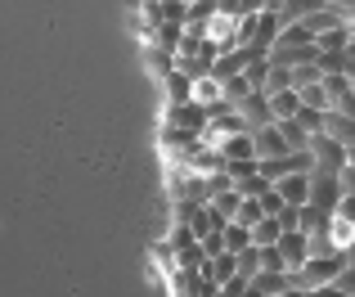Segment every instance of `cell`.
Wrapping results in <instances>:
<instances>
[{
  "instance_id": "5bb4252c",
  "label": "cell",
  "mask_w": 355,
  "mask_h": 297,
  "mask_svg": "<svg viewBox=\"0 0 355 297\" xmlns=\"http://www.w3.org/2000/svg\"><path fill=\"white\" fill-rule=\"evenodd\" d=\"M166 86H171V108L189 104V90H193V81L184 77V72H171V77H166Z\"/></svg>"
},
{
  "instance_id": "7c38bea8",
  "label": "cell",
  "mask_w": 355,
  "mask_h": 297,
  "mask_svg": "<svg viewBox=\"0 0 355 297\" xmlns=\"http://www.w3.org/2000/svg\"><path fill=\"white\" fill-rule=\"evenodd\" d=\"M297 99H302V108H315V113H329V90H324V81H320V86H306V90H297Z\"/></svg>"
},
{
  "instance_id": "2e32d148",
  "label": "cell",
  "mask_w": 355,
  "mask_h": 297,
  "mask_svg": "<svg viewBox=\"0 0 355 297\" xmlns=\"http://www.w3.org/2000/svg\"><path fill=\"white\" fill-rule=\"evenodd\" d=\"M257 257H261V271L288 275V266H284V257H279V248H257Z\"/></svg>"
},
{
  "instance_id": "5b68a950",
  "label": "cell",
  "mask_w": 355,
  "mask_h": 297,
  "mask_svg": "<svg viewBox=\"0 0 355 297\" xmlns=\"http://www.w3.org/2000/svg\"><path fill=\"white\" fill-rule=\"evenodd\" d=\"M275 194L284 198V207H306V198H311V176L306 171L284 176V180H275Z\"/></svg>"
},
{
  "instance_id": "9a60e30c",
  "label": "cell",
  "mask_w": 355,
  "mask_h": 297,
  "mask_svg": "<svg viewBox=\"0 0 355 297\" xmlns=\"http://www.w3.org/2000/svg\"><path fill=\"white\" fill-rule=\"evenodd\" d=\"M320 68H315V63H297L293 68V90H306V86H320Z\"/></svg>"
},
{
  "instance_id": "9c48e42d",
  "label": "cell",
  "mask_w": 355,
  "mask_h": 297,
  "mask_svg": "<svg viewBox=\"0 0 355 297\" xmlns=\"http://www.w3.org/2000/svg\"><path fill=\"white\" fill-rule=\"evenodd\" d=\"M248 235H252V248H275L279 235H284V226H279V217H261Z\"/></svg>"
},
{
  "instance_id": "30bf717a",
  "label": "cell",
  "mask_w": 355,
  "mask_h": 297,
  "mask_svg": "<svg viewBox=\"0 0 355 297\" xmlns=\"http://www.w3.org/2000/svg\"><path fill=\"white\" fill-rule=\"evenodd\" d=\"M288 289H293L288 275H275V271H257V275H252V293H261V297H279Z\"/></svg>"
},
{
  "instance_id": "4fadbf2b",
  "label": "cell",
  "mask_w": 355,
  "mask_h": 297,
  "mask_svg": "<svg viewBox=\"0 0 355 297\" xmlns=\"http://www.w3.org/2000/svg\"><path fill=\"white\" fill-rule=\"evenodd\" d=\"M220 239H225V253H243V248H252V235L243 226H220Z\"/></svg>"
},
{
  "instance_id": "8fae6325",
  "label": "cell",
  "mask_w": 355,
  "mask_h": 297,
  "mask_svg": "<svg viewBox=\"0 0 355 297\" xmlns=\"http://www.w3.org/2000/svg\"><path fill=\"white\" fill-rule=\"evenodd\" d=\"M279 90H293V68H266V81H261V95H279Z\"/></svg>"
},
{
  "instance_id": "ba28073f",
  "label": "cell",
  "mask_w": 355,
  "mask_h": 297,
  "mask_svg": "<svg viewBox=\"0 0 355 297\" xmlns=\"http://www.w3.org/2000/svg\"><path fill=\"white\" fill-rule=\"evenodd\" d=\"M324 135L338 140L342 148H351L355 144V122H351V117H342V113H324Z\"/></svg>"
},
{
  "instance_id": "8992f818",
  "label": "cell",
  "mask_w": 355,
  "mask_h": 297,
  "mask_svg": "<svg viewBox=\"0 0 355 297\" xmlns=\"http://www.w3.org/2000/svg\"><path fill=\"white\" fill-rule=\"evenodd\" d=\"M252 148H257V162L261 158H284L288 153V144H284V135H279L275 122L261 126V131H252Z\"/></svg>"
},
{
  "instance_id": "e0dca14e",
  "label": "cell",
  "mask_w": 355,
  "mask_h": 297,
  "mask_svg": "<svg viewBox=\"0 0 355 297\" xmlns=\"http://www.w3.org/2000/svg\"><path fill=\"white\" fill-rule=\"evenodd\" d=\"M333 289H338L342 297H355V266H342L338 280H333Z\"/></svg>"
},
{
  "instance_id": "ffe728a7",
  "label": "cell",
  "mask_w": 355,
  "mask_h": 297,
  "mask_svg": "<svg viewBox=\"0 0 355 297\" xmlns=\"http://www.w3.org/2000/svg\"><path fill=\"white\" fill-rule=\"evenodd\" d=\"M306 297H342V293L333 289V284H324V289H311V293H306Z\"/></svg>"
},
{
  "instance_id": "52a82bcc",
  "label": "cell",
  "mask_w": 355,
  "mask_h": 297,
  "mask_svg": "<svg viewBox=\"0 0 355 297\" xmlns=\"http://www.w3.org/2000/svg\"><path fill=\"white\" fill-rule=\"evenodd\" d=\"M266 104H270V117H275V122H293L302 99H297V90H279V95H266Z\"/></svg>"
},
{
  "instance_id": "277c9868",
  "label": "cell",
  "mask_w": 355,
  "mask_h": 297,
  "mask_svg": "<svg viewBox=\"0 0 355 297\" xmlns=\"http://www.w3.org/2000/svg\"><path fill=\"white\" fill-rule=\"evenodd\" d=\"M234 113L243 117V126H248V135L275 122V117H270V104H266V95H261V90H252L248 99H239V104H234Z\"/></svg>"
},
{
  "instance_id": "7402d4cb",
  "label": "cell",
  "mask_w": 355,
  "mask_h": 297,
  "mask_svg": "<svg viewBox=\"0 0 355 297\" xmlns=\"http://www.w3.org/2000/svg\"><path fill=\"white\" fill-rule=\"evenodd\" d=\"M184 5H189V0H184ZM193 5H202V0H193Z\"/></svg>"
},
{
  "instance_id": "7a4b0ae2",
  "label": "cell",
  "mask_w": 355,
  "mask_h": 297,
  "mask_svg": "<svg viewBox=\"0 0 355 297\" xmlns=\"http://www.w3.org/2000/svg\"><path fill=\"white\" fill-rule=\"evenodd\" d=\"M342 203V189H338V171H324V167H315L311 171V198H306V207L324 212V217H333Z\"/></svg>"
},
{
  "instance_id": "6da1fadb",
  "label": "cell",
  "mask_w": 355,
  "mask_h": 297,
  "mask_svg": "<svg viewBox=\"0 0 355 297\" xmlns=\"http://www.w3.org/2000/svg\"><path fill=\"white\" fill-rule=\"evenodd\" d=\"M347 266V253H338V257H311L306 266H297L293 275H288V284H293L297 293H311V289H324V284H333L338 280V271Z\"/></svg>"
},
{
  "instance_id": "44dd1931",
  "label": "cell",
  "mask_w": 355,
  "mask_h": 297,
  "mask_svg": "<svg viewBox=\"0 0 355 297\" xmlns=\"http://www.w3.org/2000/svg\"><path fill=\"white\" fill-rule=\"evenodd\" d=\"M279 297H306V293H297V289H288V293H279Z\"/></svg>"
},
{
  "instance_id": "ac0fdd59",
  "label": "cell",
  "mask_w": 355,
  "mask_h": 297,
  "mask_svg": "<svg viewBox=\"0 0 355 297\" xmlns=\"http://www.w3.org/2000/svg\"><path fill=\"white\" fill-rule=\"evenodd\" d=\"M338 221H347V226H355V194H342V203H338V212H333Z\"/></svg>"
},
{
  "instance_id": "3957f363",
  "label": "cell",
  "mask_w": 355,
  "mask_h": 297,
  "mask_svg": "<svg viewBox=\"0 0 355 297\" xmlns=\"http://www.w3.org/2000/svg\"><path fill=\"white\" fill-rule=\"evenodd\" d=\"M275 248H279V257H284L288 275H293L297 266H306V262H311V244H306V235H302V230H284Z\"/></svg>"
},
{
  "instance_id": "d6986e66",
  "label": "cell",
  "mask_w": 355,
  "mask_h": 297,
  "mask_svg": "<svg viewBox=\"0 0 355 297\" xmlns=\"http://www.w3.org/2000/svg\"><path fill=\"white\" fill-rule=\"evenodd\" d=\"M338 189H342V194H355V167L342 162V171H338Z\"/></svg>"
}]
</instances>
